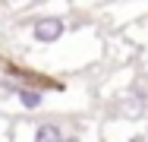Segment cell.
Wrapping results in <instances>:
<instances>
[{
	"label": "cell",
	"mask_w": 148,
	"mask_h": 142,
	"mask_svg": "<svg viewBox=\"0 0 148 142\" xmlns=\"http://www.w3.org/2000/svg\"><path fill=\"white\" fill-rule=\"evenodd\" d=\"M35 142H63V133H60V126H54V123H44V126L35 130Z\"/></svg>",
	"instance_id": "cell-3"
},
{
	"label": "cell",
	"mask_w": 148,
	"mask_h": 142,
	"mask_svg": "<svg viewBox=\"0 0 148 142\" xmlns=\"http://www.w3.org/2000/svg\"><path fill=\"white\" fill-rule=\"evenodd\" d=\"M13 95L19 98V104L22 108H29V111H35V108H41V92L35 88V85H13Z\"/></svg>",
	"instance_id": "cell-2"
},
{
	"label": "cell",
	"mask_w": 148,
	"mask_h": 142,
	"mask_svg": "<svg viewBox=\"0 0 148 142\" xmlns=\"http://www.w3.org/2000/svg\"><path fill=\"white\" fill-rule=\"evenodd\" d=\"M32 35H35V41H41V44H54V41H60V38L66 35V22L57 19V16L35 19V22H32Z\"/></svg>",
	"instance_id": "cell-1"
},
{
	"label": "cell",
	"mask_w": 148,
	"mask_h": 142,
	"mask_svg": "<svg viewBox=\"0 0 148 142\" xmlns=\"http://www.w3.org/2000/svg\"><path fill=\"white\" fill-rule=\"evenodd\" d=\"M129 142H145V139H142V136H132V139H129Z\"/></svg>",
	"instance_id": "cell-5"
},
{
	"label": "cell",
	"mask_w": 148,
	"mask_h": 142,
	"mask_svg": "<svg viewBox=\"0 0 148 142\" xmlns=\"http://www.w3.org/2000/svg\"><path fill=\"white\" fill-rule=\"evenodd\" d=\"M63 142H79V136H63Z\"/></svg>",
	"instance_id": "cell-4"
}]
</instances>
